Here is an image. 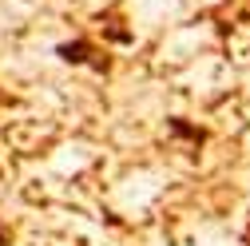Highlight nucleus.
<instances>
[{"label":"nucleus","instance_id":"1","mask_svg":"<svg viewBox=\"0 0 250 246\" xmlns=\"http://www.w3.org/2000/svg\"><path fill=\"white\" fill-rule=\"evenodd\" d=\"M56 56L64 60V64H91V68H107V64H100V60H91V56H96L91 40H68V44H56Z\"/></svg>","mask_w":250,"mask_h":246},{"label":"nucleus","instance_id":"2","mask_svg":"<svg viewBox=\"0 0 250 246\" xmlns=\"http://www.w3.org/2000/svg\"><path fill=\"white\" fill-rule=\"evenodd\" d=\"M171 131H175V135H187V139H195V143H203V131H199V127H187L183 119H171Z\"/></svg>","mask_w":250,"mask_h":246}]
</instances>
